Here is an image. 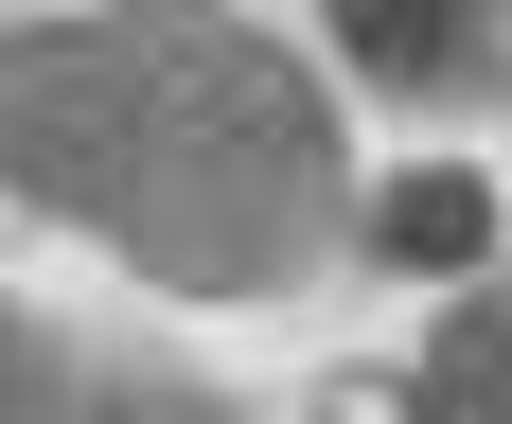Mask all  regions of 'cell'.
<instances>
[{
    "instance_id": "6da1fadb",
    "label": "cell",
    "mask_w": 512,
    "mask_h": 424,
    "mask_svg": "<svg viewBox=\"0 0 512 424\" xmlns=\"http://www.w3.org/2000/svg\"><path fill=\"white\" fill-rule=\"evenodd\" d=\"M0 177L142 265L159 301H283L336 230H354V159L336 89L265 18L195 0H71L0 36Z\"/></svg>"
},
{
    "instance_id": "7a4b0ae2",
    "label": "cell",
    "mask_w": 512,
    "mask_h": 424,
    "mask_svg": "<svg viewBox=\"0 0 512 424\" xmlns=\"http://www.w3.org/2000/svg\"><path fill=\"white\" fill-rule=\"evenodd\" d=\"M0 424H265V407H230L195 371H142L106 336H71V318H18L0 336Z\"/></svg>"
},
{
    "instance_id": "3957f363",
    "label": "cell",
    "mask_w": 512,
    "mask_h": 424,
    "mask_svg": "<svg viewBox=\"0 0 512 424\" xmlns=\"http://www.w3.org/2000/svg\"><path fill=\"white\" fill-rule=\"evenodd\" d=\"M407 424H512V283L442 318V354H407Z\"/></svg>"
},
{
    "instance_id": "277c9868",
    "label": "cell",
    "mask_w": 512,
    "mask_h": 424,
    "mask_svg": "<svg viewBox=\"0 0 512 424\" xmlns=\"http://www.w3.org/2000/svg\"><path fill=\"white\" fill-rule=\"evenodd\" d=\"M336 53H354V71H389V89H477V71H512L495 18H407V0H354V18H336Z\"/></svg>"
},
{
    "instance_id": "5b68a950",
    "label": "cell",
    "mask_w": 512,
    "mask_h": 424,
    "mask_svg": "<svg viewBox=\"0 0 512 424\" xmlns=\"http://www.w3.org/2000/svg\"><path fill=\"white\" fill-rule=\"evenodd\" d=\"M371 248L389 265H477L495 248V195H477V177H389V195H371Z\"/></svg>"
}]
</instances>
